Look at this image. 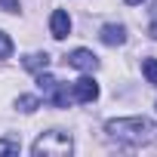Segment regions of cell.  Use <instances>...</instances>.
<instances>
[{"mask_svg": "<svg viewBox=\"0 0 157 157\" xmlns=\"http://www.w3.org/2000/svg\"><path fill=\"white\" fill-rule=\"evenodd\" d=\"M71 151H74V142H71V136L62 132V129H49V132H43V136L31 145V154H34V157H68Z\"/></svg>", "mask_w": 157, "mask_h": 157, "instance_id": "obj_2", "label": "cell"}, {"mask_svg": "<svg viewBox=\"0 0 157 157\" xmlns=\"http://www.w3.org/2000/svg\"><path fill=\"white\" fill-rule=\"evenodd\" d=\"M142 71H145V77H148V83L157 86V59H145V62H142Z\"/></svg>", "mask_w": 157, "mask_h": 157, "instance_id": "obj_10", "label": "cell"}, {"mask_svg": "<svg viewBox=\"0 0 157 157\" xmlns=\"http://www.w3.org/2000/svg\"><path fill=\"white\" fill-rule=\"evenodd\" d=\"M126 3H129V6H139V3H142V0H126Z\"/></svg>", "mask_w": 157, "mask_h": 157, "instance_id": "obj_15", "label": "cell"}, {"mask_svg": "<svg viewBox=\"0 0 157 157\" xmlns=\"http://www.w3.org/2000/svg\"><path fill=\"white\" fill-rule=\"evenodd\" d=\"M71 96H74V102L90 105V102H96V99H99V83L93 80V77H80V80H74Z\"/></svg>", "mask_w": 157, "mask_h": 157, "instance_id": "obj_4", "label": "cell"}, {"mask_svg": "<svg viewBox=\"0 0 157 157\" xmlns=\"http://www.w3.org/2000/svg\"><path fill=\"white\" fill-rule=\"evenodd\" d=\"M16 105H19V111L31 114V111H37V108H40V99H37V96H19V102H16Z\"/></svg>", "mask_w": 157, "mask_h": 157, "instance_id": "obj_9", "label": "cell"}, {"mask_svg": "<svg viewBox=\"0 0 157 157\" xmlns=\"http://www.w3.org/2000/svg\"><path fill=\"white\" fill-rule=\"evenodd\" d=\"M0 10L3 13H19V0H0Z\"/></svg>", "mask_w": 157, "mask_h": 157, "instance_id": "obj_13", "label": "cell"}, {"mask_svg": "<svg viewBox=\"0 0 157 157\" xmlns=\"http://www.w3.org/2000/svg\"><path fill=\"white\" fill-rule=\"evenodd\" d=\"M10 52H13V40L0 31V59H10Z\"/></svg>", "mask_w": 157, "mask_h": 157, "instance_id": "obj_12", "label": "cell"}, {"mask_svg": "<svg viewBox=\"0 0 157 157\" xmlns=\"http://www.w3.org/2000/svg\"><path fill=\"white\" fill-rule=\"evenodd\" d=\"M37 90L43 93V102H49L52 108H68V90L56 80L52 74H46V71L37 74Z\"/></svg>", "mask_w": 157, "mask_h": 157, "instance_id": "obj_3", "label": "cell"}, {"mask_svg": "<svg viewBox=\"0 0 157 157\" xmlns=\"http://www.w3.org/2000/svg\"><path fill=\"white\" fill-rule=\"evenodd\" d=\"M65 62H68L71 68H77V71H96V68H99V59H96V52H90V49H74Z\"/></svg>", "mask_w": 157, "mask_h": 157, "instance_id": "obj_5", "label": "cell"}, {"mask_svg": "<svg viewBox=\"0 0 157 157\" xmlns=\"http://www.w3.org/2000/svg\"><path fill=\"white\" fill-rule=\"evenodd\" d=\"M28 71H34V74H40V71H46L49 68V56L46 52H34V56H28L25 62H22Z\"/></svg>", "mask_w": 157, "mask_h": 157, "instance_id": "obj_8", "label": "cell"}, {"mask_svg": "<svg viewBox=\"0 0 157 157\" xmlns=\"http://www.w3.org/2000/svg\"><path fill=\"white\" fill-rule=\"evenodd\" d=\"M49 34H52L56 40H65V37L71 34V16H68L65 10H56V13L49 16Z\"/></svg>", "mask_w": 157, "mask_h": 157, "instance_id": "obj_6", "label": "cell"}, {"mask_svg": "<svg viewBox=\"0 0 157 157\" xmlns=\"http://www.w3.org/2000/svg\"><path fill=\"white\" fill-rule=\"evenodd\" d=\"M151 37H154V40H157V22H154V25H151Z\"/></svg>", "mask_w": 157, "mask_h": 157, "instance_id": "obj_14", "label": "cell"}, {"mask_svg": "<svg viewBox=\"0 0 157 157\" xmlns=\"http://www.w3.org/2000/svg\"><path fill=\"white\" fill-rule=\"evenodd\" d=\"M105 132L111 139H117L120 145L139 148V145H151L157 139V123L148 117H117L105 123Z\"/></svg>", "mask_w": 157, "mask_h": 157, "instance_id": "obj_1", "label": "cell"}, {"mask_svg": "<svg viewBox=\"0 0 157 157\" xmlns=\"http://www.w3.org/2000/svg\"><path fill=\"white\" fill-rule=\"evenodd\" d=\"M99 37L105 46H120V43H126V28L123 25H105Z\"/></svg>", "mask_w": 157, "mask_h": 157, "instance_id": "obj_7", "label": "cell"}, {"mask_svg": "<svg viewBox=\"0 0 157 157\" xmlns=\"http://www.w3.org/2000/svg\"><path fill=\"white\" fill-rule=\"evenodd\" d=\"M19 151H22V145L16 139H0V154H19Z\"/></svg>", "mask_w": 157, "mask_h": 157, "instance_id": "obj_11", "label": "cell"}]
</instances>
